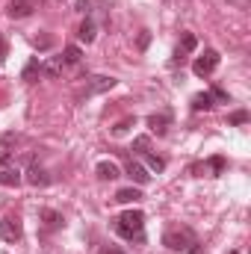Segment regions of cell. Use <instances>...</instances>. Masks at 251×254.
I'll use <instances>...</instances> for the list:
<instances>
[{
	"label": "cell",
	"instance_id": "6da1fadb",
	"mask_svg": "<svg viewBox=\"0 0 251 254\" xmlns=\"http://www.w3.org/2000/svg\"><path fill=\"white\" fill-rule=\"evenodd\" d=\"M145 231V213L142 210H127L116 219V234L125 240H142Z\"/></svg>",
	"mask_w": 251,
	"mask_h": 254
},
{
	"label": "cell",
	"instance_id": "7a4b0ae2",
	"mask_svg": "<svg viewBox=\"0 0 251 254\" xmlns=\"http://www.w3.org/2000/svg\"><path fill=\"white\" fill-rule=\"evenodd\" d=\"M163 246L172 252H189V246H195V237H192V231H169L163 237Z\"/></svg>",
	"mask_w": 251,
	"mask_h": 254
},
{
	"label": "cell",
	"instance_id": "3957f363",
	"mask_svg": "<svg viewBox=\"0 0 251 254\" xmlns=\"http://www.w3.org/2000/svg\"><path fill=\"white\" fill-rule=\"evenodd\" d=\"M216 68H219V51H213V48H207L204 57H198L195 65H192V71H195L198 77H207V74H213Z\"/></svg>",
	"mask_w": 251,
	"mask_h": 254
},
{
	"label": "cell",
	"instance_id": "277c9868",
	"mask_svg": "<svg viewBox=\"0 0 251 254\" xmlns=\"http://www.w3.org/2000/svg\"><path fill=\"white\" fill-rule=\"evenodd\" d=\"M116 83H119L116 77H89V83H86V89H83V92H86V98H89V95H98V92L113 89ZM83 92H77V95H83Z\"/></svg>",
	"mask_w": 251,
	"mask_h": 254
},
{
	"label": "cell",
	"instance_id": "5b68a950",
	"mask_svg": "<svg viewBox=\"0 0 251 254\" xmlns=\"http://www.w3.org/2000/svg\"><path fill=\"white\" fill-rule=\"evenodd\" d=\"M0 237H3L6 243L21 240V222H18V219H0Z\"/></svg>",
	"mask_w": 251,
	"mask_h": 254
},
{
	"label": "cell",
	"instance_id": "8992f818",
	"mask_svg": "<svg viewBox=\"0 0 251 254\" xmlns=\"http://www.w3.org/2000/svg\"><path fill=\"white\" fill-rule=\"evenodd\" d=\"M33 12V3L30 0H9V6H6V15L9 18H27Z\"/></svg>",
	"mask_w": 251,
	"mask_h": 254
},
{
	"label": "cell",
	"instance_id": "52a82bcc",
	"mask_svg": "<svg viewBox=\"0 0 251 254\" xmlns=\"http://www.w3.org/2000/svg\"><path fill=\"white\" fill-rule=\"evenodd\" d=\"M27 184H33V187H48V184H51V175H48L42 166L33 163V166L27 169Z\"/></svg>",
	"mask_w": 251,
	"mask_h": 254
},
{
	"label": "cell",
	"instance_id": "ba28073f",
	"mask_svg": "<svg viewBox=\"0 0 251 254\" xmlns=\"http://www.w3.org/2000/svg\"><path fill=\"white\" fill-rule=\"evenodd\" d=\"M198 48V39L192 36V33H184V39H181V45H178V51H175V63H184V57L192 54Z\"/></svg>",
	"mask_w": 251,
	"mask_h": 254
},
{
	"label": "cell",
	"instance_id": "9c48e42d",
	"mask_svg": "<svg viewBox=\"0 0 251 254\" xmlns=\"http://www.w3.org/2000/svg\"><path fill=\"white\" fill-rule=\"evenodd\" d=\"M63 71H65V63H63V57H51L48 63H42V74H45V77H51V80H57V77H63Z\"/></svg>",
	"mask_w": 251,
	"mask_h": 254
},
{
	"label": "cell",
	"instance_id": "30bf717a",
	"mask_svg": "<svg viewBox=\"0 0 251 254\" xmlns=\"http://www.w3.org/2000/svg\"><path fill=\"white\" fill-rule=\"evenodd\" d=\"M95 172H98L101 181H116V178H122V169H119L116 163H110V160H101Z\"/></svg>",
	"mask_w": 251,
	"mask_h": 254
},
{
	"label": "cell",
	"instance_id": "8fae6325",
	"mask_svg": "<svg viewBox=\"0 0 251 254\" xmlns=\"http://www.w3.org/2000/svg\"><path fill=\"white\" fill-rule=\"evenodd\" d=\"M127 175H130V181H136L139 187H145V184L151 181V175H148V169H145L142 163H133V160H130V166H127Z\"/></svg>",
	"mask_w": 251,
	"mask_h": 254
},
{
	"label": "cell",
	"instance_id": "7c38bea8",
	"mask_svg": "<svg viewBox=\"0 0 251 254\" xmlns=\"http://www.w3.org/2000/svg\"><path fill=\"white\" fill-rule=\"evenodd\" d=\"M95 33H98V27H95V21H92V18H86V21L77 27V39H80V42H86V45H92V42H95Z\"/></svg>",
	"mask_w": 251,
	"mask_h": 254
},
{
	"label": "cell",
	"instance_id": "4fadbf2b",
	"mask_svg": "<svg viewBox=\"0 0 251 254\" xmlns=\"http://www.w3.org/2000/svg\"><path fill=\"white\" fill-rule=\"evenodd\" d=\"M213 107H216V104H213V95H210V92H201V95L192 98V110H195V113H210Z\"/></svg>",
	"mask_w": 251,
	"mask_h": 254
},
{
	"label": "cell",
	"instance_id": "5bb4252c",
	"mask_svg": "<svg viewBox=\"0 0 251 254\" xmlns=\"http://www.w3.org/2000/svg\"><path fill=\"white\" fill-rule=\"evenodd\" d=\"M39 219L51 228V231H57V228H63V216L57 213V210H51V207H45V210H39Z\"/></svg>",
	"mask_w": 251,
	"mask_h": 254
},
{
	"label": "cell",
	"instance_id": "9a60e30c",
	"mask_svg": "<svg viewBox=\"0 0 251 254\" xmlns=\"http://www.w3.org/2000/svg\"><path fill=\"white\" fill-rule=\"evenodd\" d=\"M169 116H148V127L157 133V136H166V130H169Z\"/></svg>",
	"mask_w": 251,
	"mask_h": 254
},
{
	"label": "cell",
	"instance_id": "2e32d148",
	"mask_svg": "<svg viewBox=\"0 0 251 254\" xmlns=\"http://www.w3.org/2000/svg\"><path fill=\"white\" fill-rule=\"evenodd\" d=\"M24 178H21V172L18 169H3L0 172V187H18Z\"/></svg>",
	"mask_w": 251,
	"mask_h": 254
},
{
	"label": "cell",
	"instance_id": "e0dca14e",
	"mask_svg": "<svg viewBox=\"0 0 251 254\" xmlns=\"http://www.w3.org/2000/svg\"><path fill=\"white\" fill-rule=\"evenodd\" d=\"M139 198H142V190H136V187H125V190L116 192L119 204H130V201H139Z\"/></svg>",
	"mask_w": 251,
	"mask_h": 254
},
{
	"label": "cell",
	"instance_id": "ac0fdd59",
	"mask_svg": "<svg viewBox=\"0 0 251 254\" xmlns=\"http://www.w3.org/2000/svg\"><path fill=\"white\" fill-rule=\"evenodd\" d=\"M80 60H83V51H80L77 45H65L63 63H65V65H80Z\"/></svg>",
	"mask_w": 251,
	"mask_h": 254
},
{
	"label": "cell",
	"instance_id": "d6986e66",
	"mask_svg": "<svg viewBox=\"0 0 251 254\" xmlns=\"http://www.w3.org/2000/svg\"><path fill=\"white\" fill-rule=\"evenodd\" d=\"M36 74H42V63H39V57H33V60L27 63V68H24V74H21V77H24L27 83H33V80H36Z\"/></svg>",
	"mask_w": 251,
	"mask_h": 254
},
{
	"label": "cell",
	"instance_id": "ffe728a7",
	"mask_svg": "<svg viewBox=\"0 0 251 254\" xmlns=\"http://www.w3.org/2000/svg\"><path fill=\"white\" fill-rule=\"evenodd\" d=\"M225 166H228V163H225V157H210V160L204 163V169H207L213 178H216V175H222V172H225Z\"/></svg>",
	"mask_w": 251,
	"mask_h": 254
},
{
	"label": "cell",
	"instance_id": "44dd1931",
	"mask_svg": "<svg viewBox=\"0 0 251 254\" xmlns=\"http://www.w3.org/2000/svg\"><path fill=\"white\" fill-rule=\"evenodd\" d=\"M12 160V136H3L0 139V166H6Z\"/></svg>",
	"mask_w": 251,
	"mask_h": 254
},
{
	"label": "cell",
	"instance_id": "7402d4cb",
	"mask_svg": "<svg viewBox=\"0 0 251 254\" xmlns=\"http://www.w3.org/2000/svg\"><path fill=\"white\" fill-rule=\"evenodd\" d=\"M148 148H151V139L148 136H136L133 139V151L136 154H148Z\"/></svg>",
	"mask_w": 251,
	"mask_h": 254
},
{
	"label": "cell",
	"instance_id": "603a6c76",
	"mask_svg": "<svg viewBox=\"0 0 251 254\" xmlns=\"http://www.w3.org/2000/svg\"><path fill=\"white\" fill-rule=\"evenodd\" d=\"M145 160H148V169H154V172H163L166 169V160L157 157V154H145Z\"/></svg>",
	"mask_w": 251,
	"mask_h": 254
},
{
	"label": "cell",
	"instance_id": "cb8c5ba5",
	"mask_svg": "<svg viewBox=\"0 0 251 254\" xmlns=\"http://www.w3.org/2000/svg\"><path fill=\"white\" fill-rule=\"evenodd\" d=\"M246 122H249V113L246 110H237V113L228 116V125H246Z\"/></svg>",
	"mask_w": 251,
	"mask_h": 254
},
{
	"label": "cell",
	"instance_id": "d4e9b609",
	"mask_svg": "<svg viewBox=\"0 0 251 254\" xmlns=\"http://www.w3.org/2000/svg\"><path fill=\"white\" fill-rule=\"evenodd\" d=\"M148 45H151V33H148V30H142V33H139V42H136V48H139V51H145Z\"/></svg>",
	"mask_w": 251,
	"mask_h": 254
},
{
	"label": "cell",
	"instance_id": "484cf974",
	"mask_svg": "<svg viewBox=\"0 0 251 254\" xmlns=\"http://www.w3.org/2000/svg\"><path fill=\"white\" fill-rule=\"evenodd\" d=\"M210 95H213V101H222V104H228V101H231V98H228V92H225V89H219V86H213V92H210Z\"/></svg>",
	"mask_w": 251,
	"mask_h": 254
},
{
	"label": "cell",
	"instance_id": "4316f807",
	"mask_svg": "<svg viewBox=\"0 0 251 254\" xmlns=\"http://www.w3.org/2000/svg\"><path fill=\"white\" fill-rule=\"evenodd\" d=\"M133 125V119H122V122H119V125L113 127V133H116V136H122V133H127V127Z\"/></svg>",
	"mask_w": 251,
	"mask_h": 254
},
{
	"label": "cell",
	"instance_id": "83f0119b",
	"mask_svg": "<svg viewBox=\"0 0 251 254\" xmlns=\"http://www.w3.org/2000/svg\"><path fill=\"white\" fill-rule=\"evenodd\" d=\"M54 45V39L51 36H42V39H36V48H51Z\"/></svg>",
	"mask_w": 251,
	"mask_h": 254
},
{
	"label": "cell",
	"instance_id": "f1b7e54d",
	"mask_svg": "<svg viewBox=\"0 0 251 254\" xmlns=\"http://www.w3.org/2000/svg\"><path fill=\"white\" fill-rule=\"evenodd\" d=\"M89 6H92V0H77V12H83V15H86V12H89Z\"/></svg>",
	"mask_w": 251,
	"mask_h": 254
},
{
	"label": "cell",
	"instance_id": "f546056e",
	"mask_svg": "<svg viewBox=\"0 0 251 254\" xmlns=\"http://www.w3.org/2000/svg\"><path fill=\"white\" fill-rule=\"evenodd\" d=\"M6 57H9V48H6V42H3V39H0V63H3V60H6Z\"/></svg>",
	"mask_w": 251,
	"mask_h": 254
},
{
	"label": "cell",
	"instance_id": "4dcf8cb0",
	"mask_svg": "<svg viewBox=\"0 0 251 254\" xmlns=\"http://www.w3.org/2000/svg\"><path fill=\"white\" fill-rule=\"evenodd\" d=\"M231 254H240V252H231Z\"/></svg>",
	"mask_w": 251,
	"mask_h": 254
}]
</instances>
